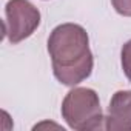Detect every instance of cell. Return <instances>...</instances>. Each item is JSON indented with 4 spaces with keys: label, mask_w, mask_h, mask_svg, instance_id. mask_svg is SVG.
Instances as JSON below:
<instances>
[{
    "label": "cell",
    "mask_w": 131,
    "mask_h": 131,
    "mask_svg": "<svg viewBox=\"0 0 131 131\" xmlns=\"http://www.w3.org/2000/svg\"><path fill=\"white\" fill-rule=\"evenodd\" d=\"M88 42V34L80 25L63 23L52 29L48 52L52 60V73L60 83L74 86L91 76L94 59Z\"/></svg>",
    "instance_id": "6da1fadb"
},
{
    "label": "cell",
    "mask_w": 131,
    "mask_h": 131,
    "mask_svg": "<svg viewBox=\"0 0 131 131\" xmlns=\"http://www.w3.org/2000/svg\"><path fill=\"white\" fill-rule=\"evenodd\" d=\"M62 116L67 123L77 131L100 129L105 120L99 96L91 88H74L63 99Z\"/></svg>",
    "instance_id": "7a4b0ae2"
},
{
    "label": "cell",
    "mask_w": 131,
    "mask_h": 131,
    "mask_svg": "<svg viewBox=\"0 0 131 131\" xmlns=\"http://www.w3.org/2000/svg\"><path fill=\"white\" fill-rule=\"evenodd\" d=\"M5 14V36L13 45L28 39L40 25V13L28 0H9Z\"/></svg>",
    "instance_id": "3957f363"
},
{
    "label": "cell",
    "mask_w": 131,
    "mask_h": 131,
    "mask_svg": "<svg viewBox=\"0 0 131 131\" xmlns=\"http://www.w3.org/2000/svg\"><path fill=\"white\" fill-rule=\"evenodd\" d=\"M108 131H131V91H117L113 94L108 116L105 117Z\"/></svg>",
    "instance_id": "277c9868"
},
{
    "label": "cell",
    "mask_w": 131,
    "mask_h": 131,
    "mask_svg": "<svg viewBox=\"0 0 131 131\" xmlns=\"http://www.w3.org/2000/svg\"><path fill=\"white\" fill-rule=\"evenodd\" d=\"M122 68L125 76L131 82V40H128L122 48Z\"/></svg>",
    "instance_id": "5b68a950"
},
{
    "label": "cell",
    "mask_w": 131,
    "mask_h": 131,
    "mask_svg": "<svg viewBox=\"0 0 131 131\" xmlns=\"http://www.w3.org/2000/svg\"><path fill=\"white\" fill-rule=\"evenodd\" d=\"M114 9L125 17H131V0H111Z\"/></svg>",
    "instance_id": "8992f818"
}]
</instances>
